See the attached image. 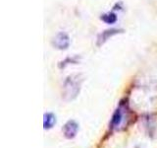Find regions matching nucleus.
<instances>
[{
	"label": "nucleus",
	"mask_w": 157,
	"mask_h": 148,
	"mask_svg": "<svg viewBox=\"0 0 157 148\" xmlns=\"http://www.w3.org/2000/svg\"><path fill=\"white\" fill-rule=\"evenodd\" d=\"M82 79L80 75H71L68 76L63 85V98L66 101H70L75 99L78 94L80 93Z\"/></svg>",
	"instance_id": "nucleus-1"
},
{
	"label": "nucleus",
	"mask_w": 157,
	"mask_h": 148,
	"mask_svg": "<svg viewBox=\"0 0 157 148\" xmlns=\"http://www.w3.org/2000/svg\"><path fill=\"white\" fill-rule=\"evenodd\" d=\"M52 44L58 49H67L70 46V38L66 33L60 32L53 38Z\"/></svg>",
	"instance_id": "nucleus-2"
},
{
	"label": "nucleus",
	"mask_w": 157,
	"mask_h": 148,
	"mask_svg": "<svg viewBox=\"0 0 157 148\" xmlns=\"http://www.w3.org/2000/svg\"><path fill=\"white\" fill-rule=\"evenodd\" d=\"M78 130V125L75 121H69L66 122V125L63 126L62 130L64 132V135L66 138H74L77 135V132Z\"/></svg>",
	"instance_id": "nucleus-3"
},
{
	"label": "nucleus",
	"mask_w": 157,
	"mask_h": 148,
	"mask_svg": "<svg viewBox=\"0 0 157 148\" xmlns=\"http://www.w3.org/2000/svg\"><path fill=\"white\" fill-rule=\"evenodd\" d=\"M123 32V30H118V29H111V30H106V31L102 32L97 39V44L98 46H101L102 43H104L110 37L114 36L116 34H119Z\"/></svg>",
	"instance_id": "nucleus-4"
},
{
	"label": "nucleus",
	"mask_w": 157,
	"mask_h": 148,
	"mask_svg": "<svg viewBox=\"0 0 157 148\" xmlns=\"http://www.w3.org/2000/svg\"><path fill=\"white\" fill-rule=\"evenodd\" d=\"M55 123H56V117L54 116V113H44V117H43V127L45 128V130L52 128Z\"/></svg>",
	"instance_id": "nucleus-5"
},
{
	"label": "nucleus",
	"mask_w": 157,
	"mask_h": 148,
	"mask_svg": "<svg viewBox=\"0 0 157 148\" xmlns=\"http://www.w3.org/2000/svg\"><path fill=\"white\" fill-rule=\"evenodd\" d=\"M122 121H123V113H122V110L119 108L114 112V113H113V116H112V120L110 122L111 127L112 128L118 127L121 125Z\"/></svg>",
	"instance_id": "nucleus-6"
},
{
	"label": "nucleus",
	"mask_w": 157,
	"mask_h": 148,
	"mask_svg": "<svg viewBox=\"0 0 157 148\" xmlns=\"http://www.w3.org/2000/svg\"><path fill=\"white\" fill-rule=\"evenodd\" d=\"M101 20H102V21H104L105 23H107V24H113V23H115L117 21V16H116V14H114V13H107V14L102 15Z\"/></svg>",
	"instance_id": "nucleus-7"
}]
</instances>
